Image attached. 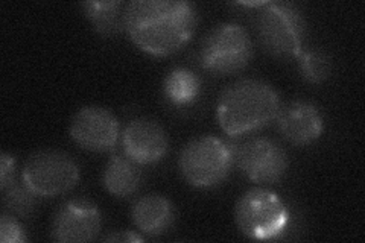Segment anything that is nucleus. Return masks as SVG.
I'll use <instances>...</instances> for the list:
<instances>
[{
    "instance_id": "1a4fd4ad",
    "label": "nucleus",
    "mask_w": 365,
    "mask_h": 243,
    "mask_svg": "<svg viewBox=\"0 0 365 243\" xmlns=\"http://www.w3.org/2000/svg\"><path fill=\"white\" fill-rule=\"evenodd\" d=\"M119 135V120L104 107H84L73 115L71 123L73 142L90 152H108L118 145Z\"/></svg>"
},
{
    "instance_id": "20e7f679",
    "label": "nucleus",
    "mask_w": 365,
    "mask_h": 243,
    "mask_svg": "<svg viewBox=\"0 0 365 243\" xmlns=\"http://www.w3.org/2000/svg\"><path fill=\"white\" fill-rule=\"evenodd\" d=\"M236 224L255 240L279 239L287 231L289 212L277 193L268 189H251L239 198L235 210Z\"/></svg>"
},
{
    "instance_id": "7ed1b4c3",
    "label": "nucleus",
    "mask_w": 365,
    "mask_h": 243,
    "mask_svg": "<svg viewBox=\"0 0 365 243\" xmlns=\"http://www.w3.org/2000/svg\"><path fill=\"white\" fill-rule=\"evenodd\" d=\"M233 163L235 146L215 135L193 138L178 157L182 178L198 189L218 186L228 177Z\"/></svg>"
},
{
    "instance_id": "a211bd4d",
    "label": "nucleus",
    "mask_w": 365,
    "mask_h": 243,
    "mask_svg": "<svg viewBox=\"0 0 365 243\" xmlns=\"http://www.w3.org/2000/svg\"><path fill=\"white\" fill-rule=\"evenodd\" d=\"M5 193V207L11 214L26 217L32 213L34 207H36L38 196L34 193L25 181H14L8 189L4 190Z\"/></svg>"
},
{
    "instance_id": "6e6552de",
    "label": "nucleus",
    "mask_w": 365,
    "mask_h": 243,
    "mask_svg": "<svg viewBox=\"0 0 365 243\" xmlns=\"http://www.w3.org/2000/svg\"><path fill=\"white\" fill-rule=\"evenodd\" d=\"M235 161L248 180L259 184L280 181L288 170L287 150L267 137H256L235 148Z\"/></svg>"
},
{
    "instance_id": "aec40b11",
    "label": "nucleus",
    "mask_w": 365,
    "mask_h": 243,
    "mask_svg": "<svg viewBox=\"0 0 365 243\" xmlns=\"http://www.w3.org/2000/svg\"><path fill=\"white\" fill-rule=\"evenodd\" d=\"M16 160L6 152L0 157V189H8L16 181Z\"/></svg>"
},
{
    "instance_id": "39448f33",
    "label": "nucleus",
    "mask_w": 365,
    "mask_h": 243,
    "mask_svg": "<svg viewBox=\"0 0 365 243\" xmlns=\"http://www.w3.org/2000/svg\"><path fill=\"white\" fill-rule=\"evenodd\" d=\"M257 32L264 49L276 58H299L304 40V19L289 2L265 4L257 19Z\"/></svg>"
},
{
    "instance_id": "ddd939ff",
    "label": "nucleus",
    "mask_w": 365,
    "mask_h": 243,
    "mask_svg": "<svg viewBox=\"0 0 365 243\" xmlns=\"http://www.w3.org/2000/svg\"><path fill=\"white\" fill-rule=\"evenodd\" d=\"M133 221L145 234L160 236L175 221L174 205L162 195H146L133 207Z\"/></svg>"
},
{
    "instance_id": "2eb2a0df",
    "label": "nucleus",
    "mask_w": 365,
    "mask_h": 243,
    "mask_svg": "<svg viewBox=\"0 0 365 243\" xmlns=\"http://www.w3.org/2000/svg\"><path fill=\"white\" fill-rule=\"evenodd\" d=\"M120 8L122 4L116 0L83 4L86 17L102 37L118 36L120 31H123V13H120Z\"/></svg>"
},
{
    "instance_id": "f8f14e48",
    "label": "nucleus",
    "mask_w": 365,
    "mask_h": 243,
    "mask_svg": "<svg viewBox=\"0 0 365 243\" xmlns=\"http://www.w3.org/2000/svg\"><path fill=\"white\" fill-rule=\"evenodd\" d=\"M277 125L282 135L295 146H306L323 134V115L314 103L294 100L280 107Z\"/></svg>"
},
{
    "instance_id": "6ab92c4d",
    "label": "nucleus",
    "mask_w": 365,
    "mask_h": 243,
    "mask_svg": "<svg viewBox=\"0 0 365 243\" xmlns=\"http://www.w3.org/2000/svg\"><path fill=\"white\" fill-rule=\"evenodd\" d=\"M0 240L4 243H21L28 240L25 231H23L13 214H2V219H0Z\"/></svg>"
},
{
    "instance_id": "9b49d317",
    "label": "nucleus",
    "mask_w": 365,
    "mask_h": 243,
    "mask_svg": "<svg viewBox=\"0 0 365 243\" xmlns=\"http://www.w3.org/2000/svg\"><path fill=\"white\" fill-rule=\"evenodd\" d=\"M125 155L137 165H153L168 152V134L163 126L153 119H133L122 133Z\"/></svg>"
},
{
    "instance_id": "4468645a",
    "label": "nucleus",
    "mask_w": 365,
    "mask_h": 243,
    "mask_svg": "<svg viewBox=\"0 0 365 243\" xmlns=\"http://www.w3.org/2000/svg\"><path fill=\"white\" fill-rule=\"evenodd\" d=\"M102 182L108 193L116 198H128L139 190L142 184V170L139 165L127 155H114L102 173Z\"/></svg>"
},
{
    "instance_id": "423d86ee",
    "label": "nucleus",
    "mask_w": 365,
    "mask_h": 243,
    "mask_svg": "<svg viewBox=\"0 0 365 243\" xmlns=\"http://www.w3.org/2000/svg\"><path fill=\"white\" fill-rule=\"evenodd\" d=\"M253 56V43L245 28L236 23H222L205 36L200 63L213 75H235L245 68Z\"/></svg>"
},
{
    "instance_id": "0eeeda50",
    "label": "nucleus",
    "mask_w": 365,
    "mask_h": 243,
    "mask_svg": "<svg viewBox=\"0 0 365 243\" xmlns=\"http://www.w3.org/2000/svg\"><path fill=\"white\" fill-rule=\"evenodd\" d=\"M21 180L38 198H56L76 186L79 167L63 150L44 149L29 155Z\"/></svg>"
},
{
    "instance_id": "9d476101",
    "label": "nucleus",
    "mask_w": 365,
    "mask_h": 243,
    "mask_svg": "<svg viewBox=\"0 0 365 243\" xmlns=\"http://www.w3.org/2000/svg\"><path fill=\"white\" fill-rule=\"evenodd\" d=\"M102 217L99 208L86 200L64 202L56 210L51 236L56 242L79 243L95 240L101 231Z\"/></svg>"
},
{
    "instance_id": "f257e3e1",
    "label": "nucleus",
    "mask_w": 365,
    "mask_h": 243,
    "mask_svg": "<svg viewBox=\"0 0 365 243\" xmlns=\"http://www.w3.org/2000/svg\"><path fill=\"white\" fill-rule=\"evenodd\" d=\"M197 23V8L181 0H134L123 11V31L137 48L154 56L185 48Z\"/></svg>"
},
{
    "instance_id": "412c9836",
    "label": "nucleus",
    "mask_w": 365,
    "mask_h": 243,
    "mask_svg": "<svg viewBox=\"0 0 365 243\" xmlns=\"http://www.w3.org/2000/svg\"><path fill=\"white\" fill-rule=\"evenodd\" d=\"M104 240L107 242H142L143 239L140 236H137L133 231H118V233L107 236Z\"/></svg>"
},
{
    "instance_id": "f3484780",
    "label": "nucleus",
    "mask_w": 365,
    "mask_h": 243,
    "mask_svg": "<svg viewBox=\"0 0 365 243\" xmlns=\"http://www.w3.org/2000/svg\"><path fill=\"white\" fill-rule=\"evenodd\" d=\"M299 67L307 83L319 84L330 76L332 61L322 49H303L299 55Z\"/></svg>"
},
{
    "instance_id": "f03ea898",
    "label": "nucleus",
    "mask_w": 365,
    "mask_h": 243,
    "mask_svg": "<svg viewBox=\"0 0 365 243\" xmlns=\"http://www.w3.org/2000/svg\"><path fill=\"white\" fill-rule=\"evenodd\" d=\"M280 98L262 79L247 78L227 87L216 107V119L224 133L232 137L265 128L277 119Z\"/></svg>"
},
{
    "instance_id": "dca6fc26",
    "label": "nucleus",
    "mask_w": 365,
    "mask_h": 243,
    "mask_svg": "<svg viewBox=\"0 0 365 243\" xmlns=\"http://www.w3.org/2000/svg\"><path fill=\"white\" fill-rule=\"evenodd\" d=\"M200 88L198 75L182 67L170 71L163 84L165 95L174 105H189L198 98Z\"/></svg>"
}]
</instances>
